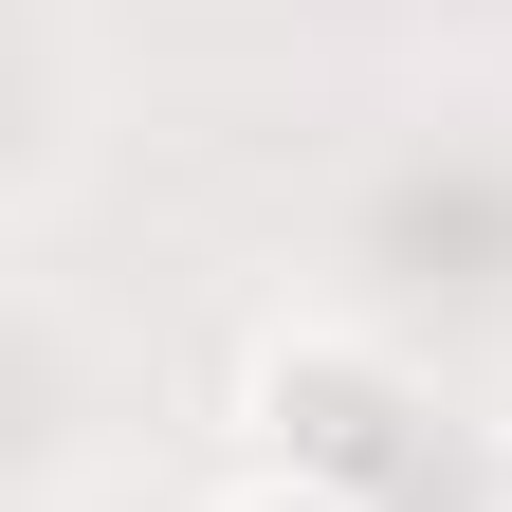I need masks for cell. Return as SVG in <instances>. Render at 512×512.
<instances>
[{"instance_id": "2", "label": "cell", "mask_w": 512, "mask_h": 512, "mask_svg": "<svg viewBox=\"0 0 512 512\" xmlns=\"http://www.w3.org/2000/svg\"><path fill=\"white\" fill-rule=\"evenodd\" d=\"M220 512H366V494H311V476H238Z\"/></svg>"}, {"instance_id": "1", "label": "cell", "mask_w": 512, "mask_h": 512, "mask_svg": "<svg viewBox=\"0 0 512 512\" xmlns=\"http://www.w3.org/2000/svg\"><path fill=\"white\" fill-rule=\"evenodd\" d=\"M256 439H275V476H311V494H366L384 458H403V421H421V384L384 366L366 330H275L256 348Z\"/></svg>"}]
</instances>
